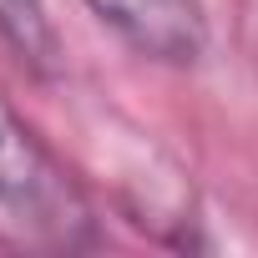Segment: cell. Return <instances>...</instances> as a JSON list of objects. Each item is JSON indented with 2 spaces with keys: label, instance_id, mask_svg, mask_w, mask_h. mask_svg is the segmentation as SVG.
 <instances>
[{
  "label": "cell",
  "instance_id": "6da1fadb",
  "mask_svg": "<svg viewBox=\"0 0 258 258\" xmlns=\"http://www.w3.org/2000/svg\"><path fill=\"white\" fill-rule=\"evenodd\" d=\"M101 243L96 208L56 152L0 101V248L86 253Z\"/></svg>",
  "mask_w": 258,
  "mask_h": 258
},
{
  "label": "cell",
  "instance_id": "7a4b0ae2",
  "mask_svg": "<svg viewBox=\"0 0 258 258\" xmlns=\"http://www.w3.org/2000/svg\"><path fill=\"white\" fill-rule=\"evenodd\" d=\"M86 11L162 66H198L208 51V11L203 0H86Z\"/></svg>",
  "mask_w": 258,
  "mask_h": 258
},
{
  "label": "cell",
  "instance_id": "3957f363",
  "mask_svg": "<svg viewBox=\"0 0 258 258\" xmlns=\"http://www.w3.org/2000/svg\"><path fill=\"white\" fill-rule=\"evenodd\" d=\"M0 41L16 51V61L36 76H56L61 41L46 16V0H0Z\"/></svg>",
  "mask_w": 258,
  "mask_h": 258
}]
</instances>
